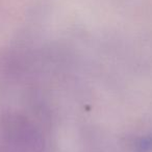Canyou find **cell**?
Wrapping results in <instances>:
<instances>
[]
</instances>
